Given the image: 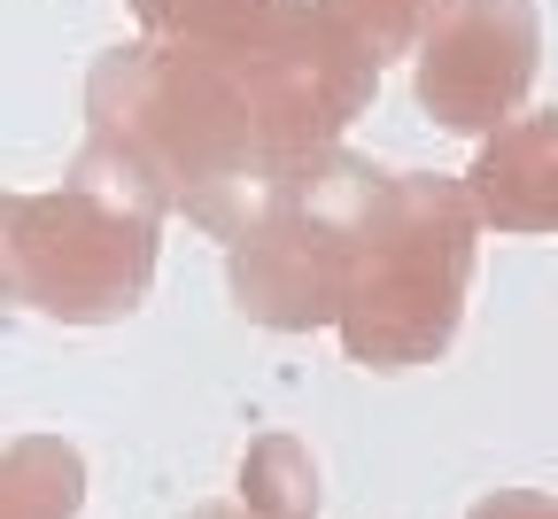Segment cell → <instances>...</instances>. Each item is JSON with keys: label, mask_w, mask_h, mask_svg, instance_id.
<instances>
[{"label": "cell", "mask_w": 558, "mask_h": 519, "mask_svg": "<svg viewBox=\"0 0 558 519\" xmlns=\"http://www.w3.org/2000/svg\"><path fill=\"white\" fill-rule=\"evenodd\" d=\"M86 511V458L62 434H16L0 450V519H78Z\"/></svg>", "instance_id": "ba28073f"}, {"label": "cell", "mask_w": 558, "mask_h": 519, "mask_svg": "<svg viewBox=\"0 0 558 519\" xmlns=\"http://www.w3.org/2000/svg\"><path fill=\"white\" fill-rule=\"evenodd\" d=\"M163 226L109 209L78 186L24 194L16 217V303L54 326H124L156 287Z\"/></svg>", "instance_id": "277c9868"}, {"label": "cell", "mask_w": 558, "mask_h": 519, "mask_svg": "<svg viewBox=\"0 0 558 519\" xmlns=\"http://www.w3.org/2000/svg\"><path fill=\"white\" fill-rule=\"evenodd\" d=\"M16 217H24V194L0 186V303H16Z\"/></svg>", "instance_id": "5bb4252c"}, {"label": "cell", "mask_w": 558, "mask_h": 519, "mask_svg": "<svg viewBox=\"0 0 558 519\" xmlns=\"http://www.w3.org/2000/svg\"><path fill=\"white\" fill-rule=\"evenodd\" d=\"M481 202L450 171H396L388 217L357 256L341 311V349L365 373H411V364L450 357L465 326V294L481 264Z\"/></svg>", "instance_id": "6da1fadb"}, {"label": "cell", "mask_w": 558, "mask_h": 519, "mask_svg": "<svg viewBox=\"0 0 558 519\" xmlns=\"http://www.w3.org/2000/svg\"><path fill=\"white\" fill-rule=\"evenodd\" d=\"M86 132L132 147L171 202L194 186L264 164L256 156V117L218 62L209 39H124L86 70Z\"/></svg>", "instance_id": "7a4b0ae2"}, {"label": "cell", "mask_w": 558, "mask_h": 519, "mask_svg": "<svg viewBox=\"0 0 558 519\" xmlns=\"http://www.w3.org/2000/svg\"><path fill=\"white\" fill-rule=\"evenodd\" d=\"M465 519H558V496H543V488H488Z\"/></svg>", "instance_id": "4fadbf2b"}, {"label": "cell", "mask_w": 558, "mask_h": 519, "mask_svg": "<svg viewBox=\"0 0 558 519\" xmlns=\"http://www.w3.org/2000/svg\"><path fill=\"white\" fill-rule=\"evenodd\" d=\"M62 186H78V194H94V202H109V209H132V217H148V226H163V217L179 209L171 186L140 164L132 147H117V140H101V132L78 140V156H70Z\"/></svg>", "instance_id": "30bf717a"}, {"label": "cell", "mask_w": 558, "mask_h": 519, "mask_svg": "<svg viewBox=\"0 0 558 519\" xmlns=\"http://www.w3.org/2000/svg\"><path fill=\"white\" fill-rule=\"evenodd\" d=\"M186 519H248V511H241V504H194Z\"/></svg>", "instance_id": "9a60e30c"}, {"label": "cell", "mask_w": 558, "mask_h": 519, "mask_svg": "<svg viewBox=\"0 0 558 519\" xmlns=\"http://www.w3.org/2000/svg\"><path fill=\"white\" fill-rule=\"evenodd\" d=\"M233 488H241L233 504L248 519H318V504H326V473L303 434H256L241 450Z\"/></svg>", "instance_id": "9c48e42d"}, {"label": "cell", "mask_w": 558, "mask_h": 519, "mask_svg": "<svg viewBox=\"0 0 558 519\" xmlns=\"http://www.w3.org/2000/svg\"><path fill=\"white\" fill-rule=\"evenodd\" d=\"M124 9L140 16V39H226L271 0H124Z\"/></svg>", "instance_id": "7c38bea8"}, {"label": "cell", "mask_w": 558, "mask_h": 519, "mask_svg": "<svg viewBox=\"0 0 558 519\" xmlns=\"http://www.w3.org/2000/svg\"><path fill=\"white\" fill-rule=\"evenodd\" d=\"M535 70H543L535 0H450L411 55V101L435 132H458L481 147L512 117H527Z\"/></svg>", "instance_id": "5b68a950"}, {"label": "cell", "mask_w": 558, "mask_h": 519, "mask_svg": "<svg viewBox=\"0 0 558 519\" xmlns=\"http://www.w3.org/2000/svg\"><path fill=\"white\" fill-rule=\"evenodd\" d=\"M326 9L357 32L380 62H396V55H418V39L435 32V16L450 9V0H326Z\"/></svg>", "instance_id": "8fae6325"}, {"label": "cell", "mask_w": 558, "mask_h": 519, "mask_svg": "<svg viewBox=\"0 0 558 519\" xmlns=\"http://www.w3.org/2000/svg\"><path fill=\"white\" fill-rule=\"evenodd\" d=\"M209 47L233 70V86L256 117V156L271 171H295L341 147V132L373 109L380 70H388L326 0H271Z\"/></svg>", "instance_id": "3957f363"}, {"label": "cell", "mask_w": 558, "mask_h": 519, "mask_svg": "<svg viewBox=\"0 0 558 519\" xmlns=\"http://www.w3.org/2000/svg\"><path fill=\"white\" fill-rule=\"evenodd\" d=\"M349 279H357V249H341L295 217L264 226L256 241L226 249V287H233V311L264 334H318L341 326L349 311Z\"/></svg>", "instance_id": "8992f818"}, {"label": "cell", "mask_w": 558, "mask_h": 519, "mask_svg": "<svg viewBox=\"0 0 558 519\" xmlns=\"http://www.w3.org/2000/svg\"><path fill=\"white\" fill-rule=\"evenodd\" d=\"M458 179L473 186L488 233H558V101L481 140Z\"/></svg>", "instance_id": "52a82bcc"}]
</instances>
